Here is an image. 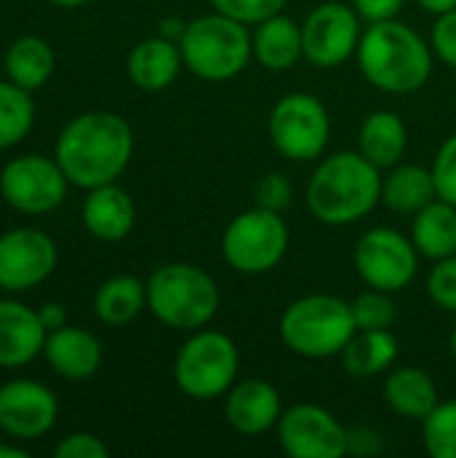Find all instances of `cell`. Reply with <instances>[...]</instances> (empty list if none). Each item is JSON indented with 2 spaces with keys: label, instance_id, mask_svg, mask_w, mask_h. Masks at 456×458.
I'll return each instance as SVG.
<instances>
[{
  "label": "cell",
  "instance_id": "6da1fadb",
  "mask_svg": "<svg viewBox=\"0 0 456 458\" xmlns=\"http://www.w3.org/2000/svg\"><path fill=\"white\" fill-rule=\"evenodd\" d=\"M134 153L132 126L108 110H91L73 118L54 145V158L78 188L116 182Z\"/></svg>",
  "mask_w": 456,
  "mask_h": 458
},
{
  "label": "cell",
  "instance_id": "7a4b0ae2",
  "mask_svg": "<svg viewBox=\"0 0 456 458\" xmlns=\"http://www.w3.org/2000/svg\"><path fill=\"white\" fill-rule=\"evenodd\" d=\"M433 46L406 21L387 19L363 30L357 67L363 78L384 94H414L433 75Z\"/></svg>",
  "mask_w": 456,
  "mask_h": 458
},
{
  "label": "cell",
  "instance_id": "3957f363",
  "mask_svg": "<svg viewBox=\"0 0 456 458\" xmlns=\"http://www.w3.org/2000/svg\"><path fill=\"white\" fill-rule=\"evenodd\" d=\"M382 169L360 150L325 156L309 177L306 207L331 228L357 223L382 204Z\"/></svg>",
  "mask_w": 456,
  "mask_h": 458
},
{
  "label": "cell",
  "instance_id": "277c9868",
  "mask_svg": "<svg viewBox=\"0 0 456 458\" xmlns=\"http://www.w3.org/2000/svg\"><path fill=\"white\" fill-rule=\"evenodd\" d=\"M148 311L172 330H202L220 309L218 282L191 263L159 266L145 282Z\"/></svg>",
  "mask_w": 456,
  "mask_h": 458
},
{
  "label": "cell",
  "instance_id": "5b68a950",
  "mask_svg": "<svg viewBox=\"0 0 456 458\" xmlns=\"http://www.w3.org/2000/svg\"><path fill=\"white\" fill-rule=\"evenodd\" d=\"M183 64L202 81H234L253 59V30L226 13H204L188 21L180 38Z\"/></svg>",
  "mask_w": 456,
  "mask_h": 458
},
{
  "label": "cell",
  "instance_id": "8992f818",
  "mask_svg": "<svg viewBox=\"0 0 456 458\" xmlns=\"http://www.w3.org/2000/svg\"><path fill=\"white\" fill-rule=\"evenodd\" d=\"M355 333L352 306L344 298L325 293H312L293 301L280 319L282 344L304 360L341 357Z\"/></svg>",
  "mask_w": 456,
  "mask_h": 458
},
{
  "label": "cell",
  "instance_id": "52a82bcc",
  "mask_svg": "<svg viewBox=\"0 0 456 458\" xmlns=\"http://www.w3.org/2000/svg\"><path fill=\"white\" fill-rule=\"evenodd\" d=\"M239 376V349L220 330H194L175 357V384L191 400L226 397Z\"/></svg>",
  "mask_w": 456,
  "mask_h": 458
},
{
  "label": "cell",
  "instance_id": "ba28073f",
  "mask_svg": "<svg viewBox=\"0 0 456 458\" xmlns=\"http://www.w3.org/2000/svg\"><path fill=\"white\" fill-rule=\"evenodd\" d=\"M290 231L282 220V212L253 207L237 215L223 231V260L247 276L269 274L288 255Z\"/></svg>",
  "mask_w": 456,
  "mask_h": 458
},
{
  "label": "cell",
  "instance_id": "9c48e42d",
  "mask_svg": "<svg viewBox=\"0 0 456 458\" xmlns=\"http://www.w3.org/2000/svg\"><path fill=\"white\" fill-rule=\"evenodd\" d=\"M269 140L282 158L314 161L331 142V113L314 94L290 91L269 113Z\"/></svg>",
  "mask_w": 456,
  "mask_h": 458
},
{
  "label": "cell",
  "instance_id": "30bf717a",
  "mask_svg": "<svg viewBox=\"0 0 456 458\" xmlns=\"http://www.w3.org/2000/svg\"><path fill=\"white\" fill-rule=\"evenodd\" d=\"M419 258L411 236L387 225L368 228L355 244V271L363 284L392 295L414 282Z\"/></svg>",
  "mask_w": 456,
  "mask_h": 458
},
{
  "label": "cell",
  "instance_id": "8fae6325",
  "mask_svg": "<svg viewBox=\"0 0 456 458\" xmlns=\"http://www.w3.org/2000/svg\"><path fill=\"white\" fill-rule=\"evenodd\" d=\"M360 13L352 8V3L341 0H325L314 5L301 30H304V59L320 70L341 67L357 54L363 27Z\"/></svg>",
  "mask_w": 456,
  "mask_h": 458
},
{
  "label": "cell",
  "instance_id": "7c38bea8",
  "mask_svg": "<svg viewBox=\"0 0 456 458\" xmlns=\"http://www.w3.org/2000/svg\"><path fill=\"white\" fill-rule=\"evenodd\" d=\"M277 440L290 458H341L349 454V429L317 403L285 408L277 424Z\"/></svg>",
  "mask_w": 456,
  "mask_h": 458
},
{
  "label": "cell",
  "instance_id": "4fadbf2b",
  "mask_svg": "<svg viewBox=\"0 0 456 458\" xmlns=\"http://www.w3.org/2000/svg\"><path fill=\"white\" fill-rule=\"evenodd\" d=\"M67 182L70 180L56 158L46 156H19L0 172L3 199L24 215H43L56 209L65 201Z\"/></svg>",
  "mask_w": 456,
  "mask_h": 458
},
{
  "label": "cell",
  "instance_id": "5bb4252c",
  "mask_svg": "<svg viewBox=\"0 0 456 458\" xmlns=\"http://www.w3.org/2000/svg\"><path fill=\"white\" fill-rule=\"evenodd\" d=\"M56 244L35 228H16L0 236V290L24 293L46 282L56 268Z\"/></svg>",
  "mask_w": 456,
  "mask_h": 458
},
{
  "label": "cell",
  "instance_id": "9a60e30c",
  "mask_svg": "<svg viewBox=\"0 0 456 458\" xmlns=\"http://www.w3.org/2000/svg\"><path fill=\"white\" fill-rule=\"evenodd\" d=\"M59 403L38 381L16 378L0 386V429L16 440H38L56 424Z\"/></svg>",
  "mask_w": 456,
  "mask_h": 458
},
{
  "label": "cell",
  "instance_id": "2e32d148",
  "mask_svg": "<svg viewBox=\"0 0 456 458\" xmlns=\"http://www.w3.org/2000/svg\"><path fill=\"white\" fill-rule=\"evenodd\" d=\"M282 397L277 386L261 378H247L234 384L226 392V421L234 432L245 437H261L271 429H277L282 416Z\"/></svg>",
  "mask_w": 456,
  "mask_h": 458
},
{
  "label": "cell",
  "instance_id": "e0dca14e",
  "mask_svg": "<svg viewBox=\"0 0 456 458\" xmlns=\"http://www.w3.org/2000/svg\"><path fill=\"white\" fill-rule=\"evenodd\" d=\"M46 327L38 311L16 301H0V368H22L43 354Z\"/></svg>",
  "mask_w": 456,
  "mask_h": 458
},
{
  "label": "cell",
  "instance_id": "ac0fdd59",
  "mask_svg": "<svg viewBox=\"0 0 456 458\" xmlns=\"http://www.w3.org/2000/svg\"><path fill=\"white\" fill-rule=\"evenodd\" d=\"M43 354L46 362L67 381H86L102 365V344L97 341V335L70 325L46 335Z\"/></svg>",
  "mask_w": 456,
  "mask_h": 458
},
{
  "label": "cell",
  "instance_id": "d6986e66",
  "mask_svg": "<svg viewBox=\"0 0 456 458\" xmlns=\"http://www.w3.org/2000/svg\"><path fill=\"white\" fill-rule=\"evenodd\" d=\"M86 231L99 242H121L134 228V201L116 182L91 188L81 209Z\"/></svg>",
  "mask_w": 456,
  "mask_h": 458
},
{
  "label": "cell",
  "instance_id": "ffe728a7",
  "mask_svg": "<svg viewBox=\"0 0 456 458\" xmlns=\"http://www.w3.org/2000/svg\"><path fill=\"white\" fill-rule=\"evenodd\" d=\"M253 59L271 70L282 72L304 59V30L288 13H274L253 27Z\"/></svg>",
  "mask_w": 456,
  "mask_h": 458
},
{
  "label": "cell",
  "instance_id": "44dd1931",
  "mask_svg": "<svg viewBox=\"0 0 456 458\" xmlns=\"http://www.w3.org/2000/svg\"><path fill=\"white\" fill-rule=\"evenodd\" d=\"M180 67H185L180 43L167 40L161 35L137 43L126 59V72L132 83L142 91H161L172 86L175 78L180 75Z\"/></svg>",
  "mask_w": 456,
  "mask_h": 458
},
{
  "label": "cell",
  "instance_id": "7402d4cb",
  "mask_svg": "<svg viewBox=\"0 0 456 458\" xmlns=\"http://www.w3.org/2000/svg\"><path fill=\"white\" fill-rule=\"evenodd\" d=\"M357 150L382 172L392 169L403 161L409 150V129L406 121L392 110L371 113L357 131Z\"/></svg>",
  "mask_w": 456,
  "mask_h": 458
},
{
  "label": "cell",
  "instance_id": "603a6c76",
  "mask_svg": "<svg viewBox=\"0 0 456 458\" xmlns=\"http://www.w3.org/2000/svg\"><path fill=\"white\" fill-rule=\"evenodd\" d=\"M384 400L398 416L411 421H425L441 403L433 376L414 365L390 370L384 381Z\"/></svg>",
  "mask_w": 456,
  "mask_h": 458
},
{
  "label": "cell",
  "instance_id": "cb8c5ba5",
  "mask_svg": "<svg viewBox=\"0 0 456 458\" xmlns=\"http://www.w3.org/2000/svg\"><path fill=\"white\" fill-rule=\"evenodd\" d=\"M438 199L433 169L419 164H395L382 180V204L398 215H417Z\"/></svg>",
  "mask_w": 456,
  "mask_h": 458
},
{
  "label": "cell",
  "instance_id": "d4e9b609",
  "mask_svg": "<svg viewBox=\"0 0 456 458\" xmlns=\"http://www.w3.org/2000/svg\"><path fill=\"white\" fill-rule=\"evenodd\" d=\"M411 242L427 260H443L456 255V207L435 199L414 215Z\"/></svg>",
  "mask_w": 456,
  "mask_h": 458
},
{
  "label": "cell",
  "instance_id": "484cf974",
  "mask_svg": "<svg viewBox=\"0 0 456 458\" xmlns=\"http://www.w3.org/2000/svg\"><path fill=\"white\" fill-rule=\"evenodd\" d=\"M398 352L390 330H357L341 352V365L352 378H376L395 365Z\"/></svg>",
  "mask_w": 456,
  "mask_h": 458
},
{
  "label": "cell",
  "instance_id": "4316f807",
  "mask_svg": "<svg viewBox=\"0 0 456 458\" xmlns=\"http://www.w3.org/2000/svg\"><path fill=\"white\" fill-rule=\"evenodd\" d=\"M148 309V290L137 276L118 274L99 284L94 295V314L99 322L110 327H124Z\"/></svg>",
  "mask_w": 456,
  "mask_h": 458
},
{
  "label": "cell",
  "instance_id": "83f0119b",
  "mask_svg": "<svg viewBox=\"0 0 456 458\" xmlns=\"http://www.w3.org/2000/svg\"><path fill=\"white\" fill-rule=\"evenodd\" d=\"M5 72L16 86L35 91L54 72V51L43 38L24 35L5 51Z\"/></svg>",
  "mask_w": 456,
  "mask_h": 458
},
{
  "label": "cell",
  "instance_id": "f1b7e54d",
  "mask_svg": "<svg viewBox=\"0 0 456 458\" xmlns=\"http://www.w3.org/2000/svg\"><path fill=\"white\" fill-rule=\"evenodd\" d=\"M35 123V102L27 89L0 81V150L22 142Z\"/></svg>",
  "mask_w": 456,
  "mask_h": 458
},
{
  "label": "cell",
  "instance_id": "f546056e",
  "mask_svg": "<svg viewBox=\"0 0 456 458\" xmlns=\"http://www.w3.org/2000/svg\"><path fill=\"white\" fill-rule=\"evenodd\" d=\"M422 443L433 458H456V400L438 403L422 421Z\"/></svg>",
  "mask_w": 456,
  "mask_h": 458
},
{
  "label": "cell",
  "instance_id": "4dcf8cb0",
  "mask_svg": "<svg viewBox=\"0 0 456 458\" xmlns=\"http://www.w3.org/2000/svg\"><path fill=\"white\" fill-rule=\"evenodd\" d=\"M349 306H352V319L357 330H390L398 317L392 293L374 290V287L360 293Z\"/></svg>",
  "mask_w": 456,
  "mask_h": 458
},
{
  "label": "cell",
  "instance_id": "1f68e13d",
  "mask_svg": "<svg viewBox=\"0 0 456 458\" xmlns=\"http://www.w3.org/2000/svg\"><path fill=\"white\" fill-rule=\"evenodd\" d=\"M288 0H210V5L218 13H226L247 27H255L258 21L280 13Z\"/></svg>",
  "mask_w": 456,
  "mask_h": 458
},
{
  "label": "cell",
  "instance_id": "d6a6232c",
  "mask_svg": "<svg viewBox=\"0 0 456 458\" xmlns=\"http://www.w3.org/2000/svg\"><path fill=\"white\" fill-rule=\"evenodd\" d=\"M427 295L438 309L456 314V255L435 260L427 276Z\"/></svg>",
  "mask_w": 456,
  "mask_h": 458
},
{
  "label": "cell",
  "instance_id": "836d02e7",
  "mask_svg": "<svg viewBox=\"0 0 456 458\" xmlns=\"http://www.w3.org/2000/svg\"><path fill=\"white\" fill-rule=\"evenodd\" d=\"M433 177H435L438 199L456 207V134H452L438 148L435 161H433Z\"/></svg>",
  "mask_w": 456,
  "mask_h": 458
},
{
  "label": "cell",
  "instance_id": "e575fe53",
  "mask_svg": "<svg viewBox=\"0 0 456 458\" xmlns=\"http://www.w3.org/2000/svg\"><path fill=\"white\" fill-rule=\"evenodd\" d=\"M255 201H258V207H263V209L285 212V209L293 204V185H290V180H288L282 172L266 174V177L258 182V188H255Z\"/></svg>",
  "mask_w": 456,
  "mask_h": 458
},
{
  "label": "cell",
  "instance_id": "d590c367",
  "mask_svg": "<svg viewBox=\"0 0 456 458\" xmlns=\"http://www.w3.org/2000/svg\"><path fill=\"white\" fill-rule=\"evenodd\" d=\"M435 56L456 70V8L446 11L433 24V40H430Z\"/></svg>",
  "mask_w": 456,
  "mask_h": 458
},
{
  "label": "cell",
  "instance_id": "8d00e7d4",
  "mask_svg": "<svg viewBox=\"0 0 456 458\" xmlns=\"http://www.w3.org/2000/svg\"><path fill=\"white\" fill-rule=\"evenodd\" d=\"M108 445L89 435V432H75V435H67L56 448H54V456L56 458H108Z\"/></svg>",
  "mask_w": 456,
  "mask_h": 458
},
{
  "label": "cell",
  "instance_id": "74e56055",
  "mask_svg": "<svg viewBox=\"0 0 456 458\" xmlns=\"http://www.w3.org/2000/svg\"><path fill=\"white\" fill-rule=\"evenodd\" d=\"M349 3L360 13V19L368 21V24L387 21V19H398V13L406 5V0H349Z\"/></svg>",
  "mask_w": 456,
  "mask_h": 458
},
{
  "label": "cell",
  "instance_id": "f35d334b",
  "mask_svg": "<svg viewBox=\"0 0 456 458\" xmlns=\"http://www.w3.org/2000/svg\"><path fill=\"white\" fill-rule=\"evenodd\" d=\"M38 317H40L46 333L59 330V327L67 325V314H65V306H62V303H43V306L38 309Z\"/></svg>",
  "mask_w": 456,
  "mask_h": 458
},
{
  "label": "cell",
  "instance_id": "ab89813d",
  "mask_svg": "<svg viewBox=\"0 0 456 458\" xmlns=\"http://www.w3.org/2000/svg\"><path fill=\"white\" fill-rule=\"evenodd\" d=\"M185 27H188V21H183V19H177V16H167V19H161V21H159V35H161V38H167V40L180 43V38H183Z\"/></svg>",
  "mask_w": 456,
  "mask_h": 458
},
{
  "label": "cell",
  "instance_id": "60d3db41",
  "mask_svg": "<svg viewBox=\"0 0 456 458\" xmlns=\"http://www.w3.org/2000/svg\"><path fill=\"white\" fill-rule=\"evenodd\" d=\"M427 13H435V16H441V13H446V11H454L456 8V0H417Z\"/></svg>",
  "mask_w": 456,
  "mask_h": 458
},
{
  "label": "cell",
  "instance_id": "b9f144b4",
  "mask_svg": "<svg viewBox=\"0 0 456 458\" xmlns=\"http://www.w3.org/2000/svg\"><path fill=\"white\" fill-rule=\"evenodd\" d=\"M0 458H27V451L16 445H0Z\"/></svg>",
  "mask_w": 456,
  "mask_h": 458
},
{
  "label": "cell",
  "instance_id": "7bdbcfd3",
  "mask_svg": "<svg viewBox=\"0 0 456 458\" xmlns=\"http://www.w3.org/2000/svg\"><path fill=\"white\" fill-rule=\"evenodd\" d=\"M48 3L62 5V8H78V5H83V3H89V0H48Z\"/></svg>",
  "mask_w": 456,
  "mask_h": 458
},
{
  "label": "cell",
  "instance_id": "ee69618b",
  "mask_svg": "<svg viewBox=\"0 0 456 458\" xmlns=\"http://www.w3.org/2000/svg\"><path fill=\"white\" fill-rule=\"evenodd\" d=\"M449 346H452V357L456 360V327L452 330V338H449Z\"/></svg>",
  "mask_w": 456,
  "mask_h": 458
}]
</instances>
